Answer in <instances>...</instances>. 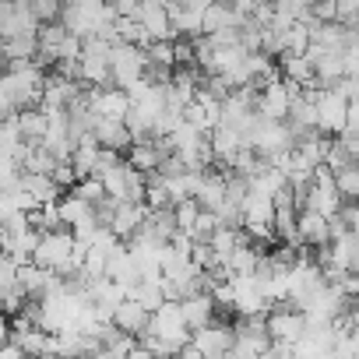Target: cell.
<instances>
[{"label":"cell","instance_id":"1","mask_svg":"<svg viewBox=\"0 0 359 359\" xmlns=\"http://www.w3.org/2000/svg\"><path fill=\"white\" fill-rule=\"evenodd\" d=\"M43 85H46V71L39 60H15L8 74H0V106L8 113L36 106L43 99Z\"/></svg>","mask_w":359,"mask_h":359},{"label":"cell","instance_id":"2","mask_svg":"<svg viewBox=\"0 0 359 359\" xmlns=\"http://www.w3.org/2000/svg\"><path fill=\"white\" fill-rule=\"evenodd\" d=\"M81 254H85V247L74 240V233L67 226H57V229H43L39 233L32 261L50 268V271H57V275H71V271L81 268Z\"/></svg>","mask_w":359,"mask_h":359},{"label":"cell","instance_id":"3","mask_svg":"<svg viewBox=\"0 0 359 359\" xmlns=\"http://www.w3.org/2000/svg\"><path fill=\"white\" fill-rule=\"evenodd\" d=\"M60 22L78 36V39H92L99 36L109 22H116V11L109 0H64Z\"/></svg>","mask_w":359,"mask_h":359},{"label":"cell","instance_id":"4","mask_svg":"<svg viewBox=\"0 0 359 359\" xmlns=\"http://www.w3.org/2000/svg\"><path fill=\"white\" fill-rule=\"evenodd\" d=\"M109 53H113V43L92 36V39H81V53L74 60V78L88 88H99V85H113V71H109Z\"/></svg>","mask_w":359,"mask_h":359},{"label":"cell","instance_id":"5","mask_svg":"<svg viewBox=\"0 0 359 359\" xmlns=\"http://www.w3.org/2000/svg\"><path fill=\"white\" fill-rule=\"evenodd\" d=\"M102 191H106V198H113V201H144V172L141 169H134L130 162H113L102 176Z\"/></svg>","mask_w":359,"mask_h":359},{"label":"cell","instance_id":"6","mask_svg":"<svg viewBox=\"0 0 359 359\" xmlns=\"http://www.w3.org/2000/svg\"><path fill=\"white\" fill-rule=\"evenodd\" d=\"M109 71H113V85H120V88H130L134 81H141L144 71H148V53H144V46H137V43H123V39L113 43Z\"/></svg>","mask_w":359,"mask_h":359},{"label":"cell","instance_id":"7","mask_svg":"<svg viewBox=\"0 0 359 359\" xmlns=\"http://www.w3.org/2000/svg\"><path fill=\"white\" fill-rule=\"evenodd\" d=\"M233 338H236V327H229L226 320H208L201 327L191 331V341L184 345L187 355H229L233 348Z\"/></svg>","mask_w":359,"mask_h":359},{"label":"cell","instance_id":"8","mask_svg":"<svg viewBox=\"0 0 359 359\" xmlns=\"http://www.w3.org/2000/svg\"><path fill=\"white\" fill-rule=\"evenodd\" d=\"M299 92H303V85L275 74L257 92V113L261 116H271V120H285L289 116V106H292V95H299Z\"/></svg>","mask_w":359,"mask_h":359},{"label":"cell","instance_id":"9","mask_svg":"<svg viewBox=\"0 0 359 359\" xmlns=\"http://www.w3.org/2000/svg\"><path fill=\"white\" fill-rule=\"evenodd\" d=\"M313 95L317 106V130L324 134H341L345 130V116H348V99L334 88H306Z\"/></svg>","mask_w":359,"mask_h":359},{"label":"cell","instance_id":"10","mask_svg":"<svg viewBox=\"0 0 359 359\" xmlns=\"http://www.w3.org/2000/svg\"><path fill=\"white\" fill-rule=\"evenodd\" d=\"M39 18L29 8V0H4L0 4V39H15V36H39Z\"/></svg>","mask_w":359,"mask_h":359},{"label":"cell","instance_id":"11","mask_svg":"<svg viewBox=\"0 0 359 359\" xmlns=\"http://www.w3.org/2000/svg\"><path fill=\"white\" fill-rule=\"evenodd\" d=\"M264 320H268L271 341H289V345H296V341L303 338V331H306V313H303L296 303L285 306V299H282V306H271Z\"/></svg>","mask_w":359,"mask_h":359},{"label":"cell","instance_id":"12","mask_svg":"<svg viewBox=\"0 0 359 359\" xmlns=\"http://www.w3.org/2000/svg\"><path fill=\"white\" fill-rule=\"evenodd\" d=\"M81 95H85L81 81H78L74 74H67V71H57V74H46L39 106H43V109H67V106H71L74 99H81Z\"/></svg>","mask_w":359,"mask_h":359},{"label":"cell","instance_id":"13","mask_svg":"<svg viewBox=\"0 0 359 359\" xmlns=\"http://www.w3.org/2000/svg\"><path fill=\"white\" fill-rule=\"evenodd\" d=\"M169 8V22H172V39H194V36H205V8L194 4V0H165Z\"/></svg>","mask_w":359,"mask_h":359},{"label":"cell","instance_id":"14","mask_svg":"<svg viewBox=\"0 0 359 359\" xmlns=\"http://www.w3.org/2000/svg\"><path fill=\"white\" fill-rule=\"evenodd\" d=\"M88 102L95 109V116H116V120H127V109H130V95L127 88L120 85H99L88 92Z\"/></svg>","mask_w":359,"mask_h":359},{"label":"cell","instance_id":"15","mask_svg":"<svg viewBox=\"0 0 359 359\" xmlns=\"http://www.w3.org/2000/svg\"><path fill=\"white\" fill-rule=\"evenodd\" d=\"M148 219V208L141 201H113V215H109V229L120 240H130Z\"/></svg>","mask_w":359,"mask_h":359},{"label":"cell","instance_id":"16","mask_svg":"<svg viewBox=\"0 0 359 359\" xmlns=\"http://www.w3.org/2000/svg\"><path fill=\"white\" fill-rule=\"evenodd\" d=\"M148 39H172V22H169V8L162 4V0H141L137 4V15H134Z\"/></svg>","mask_w":359,"mask_h":359},{"label":"cell","instance_id":"17","mask_svg":"<svg viewBox=\"0 0 359 359\" xmlns=\"http://www.w3.org/2000/svg\"><path fill=\"white\" fill-rule=\"evenodd\" d=\"M106 275H109L113 282H120L123 289H130V285L141 278V268L134 264L130 247H127L123 240H116V243H113V250L106 254Z\"/></svg>","mask_w":359,"mask_h":359},{"label":"cell","instance_id":"18","mask_svg":"<svg viewBox=\"0 0 359 359\" xmlns=\"http://www.w3.org/2000/svg\"><path fill=\"white\" fill-rule=\"evenodd\" d=\"M148 320H151V310L141 303V299H134V296H123L120 303H116V310H113V324L120 327V331H127V334H141V331H148Z\"/></svg>","mask_w":359,"mask_h":359},{"label":"cell","instance_id":"19","mask_svg":"<svg viewBox=\"0 0 359 359\" xmlns=\"http://www.w3.org/2000/svg\"><path fill=\"white\" fill-rule=\"evenodd\" d=\"M18 184H22V191L32 198V205H36V208H39V205H53V201L60 198V191H64L50 172H25V169H22Z\"/></svg>","mask_w":359,"mask_h":359},{"label":"cell","instance_id":"20","mask_svg":"<svg viewBox=\"0 0 359 359\" xmlns=\"http://www.w3.org/2000/svg\"><path fill=\"white\" fill-rule=\"evenodd\" d=\"M92 137H95L102 148H113V151H123V148L134 144V134H130L127 120H116V116H99Z\"/></svg>","mask_w":359,"mask_h":359},{"label":"cell","instance_id":"21","mask_svg":"<svg viewBox=\"0 0 359 359\" xmlns=\"http://www.w3.org/2000/svg\"><path fill=\"white\" fill-rule=\"evenodd\" d=\"M296 229H299V243H303V247H324V243L331 240L327 215H320V212H313V208H299Z\"/></svg>","mask_w":359,"mask_h":359},{"label":"cell","instance_id":"22","mask_svg":"<svg viewBox=\"0 0 359 359\" xmlns=\"http://www.w3.org/2000/svg\"><path fill=\"white\" fill-rule=\"evenodd\" d=\"M229 176L226 172H201V184H198V205L201 208H212V212H219L226 201H229Z\"/></svg>","mask_w":359,"mask_h":359},{"label":"cell","instance_id":"23","mask_svg":"<svg viewBox=\"0 0 359 359\" xmlns=\"http://www.w3.org/2000/svg\"><path fill=\"white\" fill-rule=\"evenodd\" d=\"M261 250H257V243H236L229 254H226V261H222V271L226 275H250V271H257V264H261Z\"/></svg>","mask_w":359,"mask_h":359},{"label":"cell","instance_id":"24","mask_svg":"<svg viewBox=\"0 0 359 359\" xmlns=\"http://www.w3.org/2000/svg\"><path fill=\"white\" fill-rule=\"evenodd\" d=\"M57 212H60V222L67 226V229H78V226H85L88 219H95V205H88L85 198H78L74 191L64 198H57Z\"/></svg>","mask_w":359,"mask_h":359},{"label":"cell","instance_id":"25","mask_svg":"<svg viewBox=\"0 0 359 359\" xmlns=\"http://www.w3.org/2000/svg\"><path fill=\"white\" fill-rule=\"evenodd\" d=\"M233 25H243V18L233 8V0H215V4L205 8V36L222 32V29H233Z\"/></svg>","mask_w":359,"mask_h":359},{"label":"cell","instance_id":"26","mask_svg":"<svg viewBox=\"0 0 359 359\" xmlns=\"http://www.w3.org/2000/svg\"><path fill=\"white\" fill-rule=\"evenodd\" d=\"M180 306H184V317H187L191 331L201 327V324H208V320L215 317V299H212L208 289H205V292H194V296H187V299H180Z\"/></svg>","mask_w":359,"mask_h":359},{"label":"cell","instance_id":"27","mask_svg":"<svg viewBox=\"0 0 359 359\" xmlns=\"http://www.w3.org/2000/svg\"><path fill=\"white\" fill-rule=\"evenodd\" d=\"M18 127H22V141L25 144H43V137H46V109L39 106H25V109H18Z\"/></svg>","mask_w":359,"mask_h":359},{"label":"cell","instance_id":"28","mask_svg":"<svg viewBox=\"0 0 359 359\" xmlns=\"http://www.w3.org/2000/svg\"><path fill=\"white\" fill-rule=\"evenodd\" d=\"M0 46H4V57H8V64H15V60H36V50H39L36 36H15V39H0Z\"/></svg>","mask_w":359,"mask_h":359},{"label":"cell","instance_id":"29","mask_svg":"<svg viewBox=\"0 0 359 359\" xmlns=\"http://www.w3.org/2000/svg\"><path fill=\"white\" fill-rule=\"evenodd\" d=\"M208 243H212V250H215V257H219V264H222V261H226V254H229L236 243H243L240 226H215V233L208 236Z\"/></svg>","mask_w":359,"mask_h":359},{"label":"cell","instance_id":"30","mask_svg":"<svg viewBox=\"0 0 359 359\" xmlns=\"http://www.w3.org/2000/svg\"><path fill=\"white\" fill-rule=\"evenodd\" d=\"M334 187H338L341 201H345V198H348V201L359 198V162H348V165H341V169L334 172Z\"/></svg>","mask_w":359,"mask_h":359},{"label":"cell","instance_id":"31","mask_svg":"<svg viewBox=\"0 0 359 359\" xmlns=\"http://www.w3.org/2000/svg\"><path fill=\"white\" fill-rule=\"evenodd\" d=\"M306 46H310V29H306V22H292V25L285 29V53H306Z\"/></svg>","mask_w":359,"mask_h":359},{"label":"cell","instance_id":"32","mask_svg":"<svg viewBox=\"0 0 359 359\" xmlns=\"http://www.w3.org/2000/svg\"><path fill=\"white\" fill-rule=\"evenodd\" d=\"M215 226H219V219H215V212H212V208H201L187 236H191V240H208V236L215 233Z\"/></svg>","mask_w":359,"mask_h":359},{"label":"cell","instance_id":"33","mask_svg":"<svg viewBox=\"0 0 359 359\" xmlns=\"http://www.w3.org/2000/svg\"><path fill=\"white\" fill-rule=\"evenodd\" d=\"M74 194H78V198H85L88 205H99V201L106 198V191H102V180H99V176H81V184L74 187Z\"/></svg>","mask_w":359,"mask_h":359},{"label":"cell","instance_id":"34","mask_svg":"<svg viewBox=\"0 0 359 359\" xmlns=\"http://www.w3.org/2000/svg\"><path fill=\"white\" fill-rule=\"evenodd\" d=\"M15 282H18V261L0 250V289H8V285H15Z\"/></svg>","mask_w":359,"mask_h":359},{"label":"cell","instance_id":"35","mask_svg":"<svg viewBox=\"0 0 359 359\" xmlns=\"http://www.w3.org/2000/svg\"><path fill=\"white\" fill-rule=\"evenodd\" d=\"M334 11H338V22H355L359 18V0H334Z\"/></svg>","mask_w":359,"mask_h":359},{"label":"cell","instance_id":"36","mask_svg":"<svg viewBox=\"0 0 359 359\" xmlns=\"http://www.w3.org/2000/svg\"><path fill=\"white\" fill-rule=\"evenodd\" d=\"M109 4H113L116 18H134V15H137V4H141V0H109Z\"/></svg>","mask_w":359,"mask_h":359},{"label":"cell","instance_id":"37","mask_svg":"<svg viewBox=\"0 0 359 359\" xmlns=\"http://www.w3.org/2000/svg\"><path fill=\"white\" fill-rule=\"evenodd\" d=\"M345 130H355L359 134V92L348 99V116H345Z\"/></svg>","mask_w":359,"mask_h":359},{"label":"cell","instance_id":"38","mask_svg":"<svg viewBox=\"0 0 359 359\" xmlns=\"http://www.w3.org/2000/svg\"><path fill=\"white\" fill-rule=\"evenodd\" d=\"M11 338V324H8V317H4V310H0V345H4Z\"/></svg>","mask_w":359,"mask_h":359},{"label":"cell","instance_id":"39","mask_svg":"<svg viewBox=\"0 0 359 359\" xmlns=\"http://www.w3.org/2000/svg\"><path fill=\"white\" fill-rule=\"evenodd\" d=\"M8 64V57H4V46H0V67H4Z\"/></svg>","mask_w":359,"mask_h":359},{"label":"cell","instance_id":"40","mask_svg":"<svg viewBox=\"0 0 359 359\" xmlns=\"http://www.w3.org/2000/svg\"><path fill=\"white\" fill-rule=\"evenodd\" d=\"M194 4H201V8H208V4H215V0H194Z\"/></svg>","mask_w":359,"mask_h":359},{"label":"cell","instance_id":"41","mask_svg":"<svg viewBox=\"0 0 359 359\" xmlns=\"http://www.w3.org/2000/svg\"><path fill=\"white\" fill-rule=\"evenodd\" d=\"M352 271H355V275H359V257H355V261H352Z\"/></svg>","mask_w":359,"mask_h":359},{"label":"cell","instance_id":"42","mask_svg":"<svg viewBox=\"0 0 359 359\" xmlns=\"http://www.w3.org/2000/svg\"><path fill=\"white\" fill-rule=\"evenodd\" d=\"M162 4H165V0H162Z\"/></svg>","mask_w":359,"mask_h":359}]
</instances>
